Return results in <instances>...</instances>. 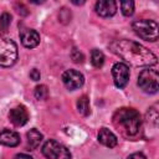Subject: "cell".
<instances>
[{
  "mask_svg": "<svg viewBox=\"0 0 159 159\" xmlns=\"http://www.w3.org/2000/svg\"><path fill=\"white\" fill-rule=\"evenodd\" d=\"M11 24V15L9 12H2L0 16V32H6Z\"/></svg>",
  "mask_w": 159,
  "mask_h": 159,
  "instance_id": "cell-18",
  "label": "cell"
},
{
  "mask_svg": "<svg viewBox=\"0 0 159 159\" xmlns=\"http://www.w3.org/2000/svg\"><path fill=\"white\" fill-rule=\"evenodd\" d=\"M58 20L62 24H68L71 21V11L67 7H62L58 12Z\"/></svg>",
  "mask_w": 159,
  "mask_h": 159,
  "instance_id": "cell-20",
  "label": "cell"
},
{
  "mask_svg": "<svg viewBox=\"0 0 159 159\" xmlns=\"http://www.w3.org/2000/svg\"><path fill=\"white\" fill-rule=\"evenodd\" d=\"M127 159H147V157H145L143 153H133V154H130Z\"/></svg>",
  "mask_w": 159,
  "mask_h": 159,
  "instance_id": "cell-24",
  "label": "cell"
},
{
  "mask_svg": "<svg viewBox=\"0 0 159 159\" xmlns=\"http://www.w3.org/2000/svg\"><path fill=\"white\" fill-rule=\"evenodd\" d=\"M20 40L26 48H34L40 43V34L34 29L25 27L20 30Z\"/></svg>",
  "mask_w": 159,
  "mask_h": 159,
  "instance_id": "cell-9",
  "label": "cell"
},
{
  "mask_svg": "<svg viewBox=\"0 0 159 159\" xmlns=\"http://www.w3.org/2000/svg\"><path fill=\"white\" fill-rule=\"evenodd\" d=\"M94 9L99 16L109 17L117 12V2L114 0H99L96 2Z\"/></svg>",
  "mask_w": 159,
  "mask_h": 159,
  "instance_id": "cell-11",
  "label": "cell"
},
{
  "mask_svg": "<svg viewBox=\"0 0 159 159\" xmlns=\"http://www.w3.org/2000/svg\"><path fill=\"white\" fill-rule=\"evenodd\" d=\"M120 10L124 16H132L134 12V2L133 1H120Z\"/></svg>",
  "mask_w": 159,
  "mask_h": 159,
  "instance_id": "cell-19",
  "label": "cell"
},
{
  "mask_svg": "<svg viewBox=\"0 0 159 159\" xmlns=\"http://www.w3.org/2000/svg\"><path fill=\"white\" fill-rule=\"evenodd\" d=\"M17 60L16 43L5 36L0 35V67H10Z\"/></svg>",
  "mask_w": 159,
  "mask_h": 159,
  "instance_id": "cell-4",
  "label": "cell"
},
{
  "mask_svg": "<svg viewBox=\"0 0 159 159\" xmlns=\"http://www.w3.org/2000/svg\"><path fill=\"white\" fill-rule=\"evenodd\" d=\"M132 29L134 30L135 35L145 41H157L159 37V26L154 20H135L132 24Z\"/></svg>",
  "mask_w": 159,
  "mask_h": 159,
  "instance_id": "cell-3",
  "label": "cell"
},
{
  "mask_svg": "<svg viewBox=\"0 0 159 159\" xmlns=\"http://www.w3.org/2000/svg\"><path fill=\"white\" fill-rule=\"evenodd\" d=\"M138 86L145 93H157L159 88V75L155 68H145L138 76Z\"/></svg>",
  "mask_w": 159,
  "mask_h": 159,
  "instance_id": "cell-5",
  "label": "cell"
},
{
  "mask_svg": "<svg viewBox=\"0 0 159 159\" xmlns=\"http://www.w3.org/2000/svg\"><path fill=\"white\" fill-rule=\"evenodd\" d=\"M0 144L6 147H16L20 144V135L10 129H4L0 132Z\"/></svg>",
  "mask_w": 159,
  "mask_h": 159,
  "instance_id": "cell-12",
  "label": "cell"
},
{
  "mask_svg": "<svg viewBox=\"0 0 159 159\" xmlns=\"http://www.w3.org/2000/svg\"><path fill=\"white\" fill-rule=\"evenodd\" d=\"M71 58H72L73 62H76V63H82L83 60H84V56H83L82 52H80V50H77L76 47H73L72 51H71Z\"/></svg>",
  "mask_w": 159,
  "mask_h": 159,
  "instance_id": "cell-21",
  "label": "cell"
},
{
  "mask_svg": "<svg viewBox=\"0 0 159 159\" xmlns=\"http://www.w3.org/2000/svg\"><path fill=\"white\" fill-rule=\"evenodd\" d=\"M62 82L66 86L67 89L75 91L83 86L84 77L83 75L77 70H67L62 73Z\"/></svg>",
  "mask_w": 159,
  "mask_h": 159,
  "instance_id": "cell-8",
  "label": "cell"
},
{
  "mask_svg": "<svg viewBox=\"0 0 159 159\" xmlns=\"http://www.w3.org/2000/svg\"><path fill=\"white\" fill-rule=\"evenodd\" d=\"M112 76L116 87L124 88L129 81V67L123 62H117L112 67Z\"/></svg>",
  "mask_w": 159,
  "mask_h": 159,
  "instance_id": "cell-7",
  "label": "cell"
},
{
  "mask_svg": "<svg viewBox=\"0 0 159 159\" xmlns=\"http://www.w3.org/2000/svg\"><path fill=\"white\" fill-rule=\"evenodd\" d=\"M113 53L134 67L154 66L158 62L157 56L143 45L132 40H116L109 45Z\"/></svg>",
  "mask_w": 159,
  "mask_h": 159,
  "instance_id": "cell-1",
  "label": "cell"
},
{
  "mask_svg": "<svg viewBox=\"0 0 159 159\" xmlns=\"http://www.w3.org/2000/svg\"><path fill=\"white\" fill-rule=\"evenodd\" d=\"M77 109H78L80 114H82V116H88L91 113L89 99H88L87 96H81L77 99Z\"/></svg>",
  "mask_w": 159,
  "mask_h": 159,
  "instance_id": "cell-15",
  "label": "cell"
},
{
  "mask_svg": "<svg viewBox=\"0 0 159 159\" xmlns=\"http://www.w3.org/2000/svg\"><path fill=\"white\" fill-rule=\"evenodd\" d=\"M91 63L96 68L102 67L103 63H104V55H103V52L97 50V48L92 50V52H91Z\"/></svg>",
  "mask_w": 159,
  "mask_h": 159,
  "instance_id": "cell-16",
  "label": "cell"
},
{
  "mask_svg": "<svg viewBox=\"0 0 159 159\" xmlns=\"http://www.w3.org/2000/svg\"><path fill=\"white\" fill-rule=\"evenodd\" d=\"M26 137H27V145L30 147V149H37L39 148V145H40V143L42 142V134L36 129V128H32V129H30L29 132H27V134H26Z\"/></svg>",
  "mask_w": 159,
  "mask_h": 159,
  "instance_id": "cell-14",
  "label": "cell"
},
{
  "mask_svg": "<svg viewBox=\"0 0 159 159\" xmlns=\"http://www.w3.org/2000/svg\"><path fill=\"white\" fill-rule=\"evenodd\" d=\"M9 119L16 127L25 125L27 123V120H29V112L24 106L14 107L9 112Z\"/></svg>",
  "mask_w": 159,
  "mask_h": 159,
  "instance_id": "cell-10",
  "label": "cell"
},
{
  "mask_svg": "<svg viewBox=\"0 0 159 159\" xmlns=\"http://www.w3.org/2000/svg\"><path fill=\"white\" fill-rule=\"evenodd\" d=\"M42 154L47 159H71L70 150L57 140L50 139L42 145Z\"/></svg>",
  "mask_w": 159,
  "mask_h": 159,
  "instance_id": "cell-6",
  "label": "cell"
},
{
  "mask_svg": "<svg viewBox=\"0 0 159 159\" xmlns=\"http://www.w3.org/2000/svg\"><path fill=\"white\" fill-rule=\"evenodd\" d=\"M14 159H34L32 157L27 155V154H24V153H20V154H16L14 157Z\"/></svg>",
  "mask_w": 159,
  "mask_h": 159,
  "instance_id": "cell-25",
  "label": "cell"
},
{
  "mask_svg": "<svg viewBox=\"0 0 159 159\" xmlns=\"http://www.w3.org/2000/svg\"><path fill=\"white\" fill-rule=\"evenodd\" d=\"M34 96L36 99L39 101H45L47 97H48V89L45 84H40L35 88V92H34Z\"/></svg>",
  "mask_w": 159,
  "mask_h": 159,
  "instance_id": "cell-17",
  "label": "cell"
},
{
  "mask_svg": "<svg viewBox=\"0 0 159 159\" xmlns=\"http://www.w3.org/2000/svg\"><path fill=\"white\" fill-rule=\"evenodd\" d=\"M30 77H31V80H32V81H39V80H40V77H41L40 71H39L37 68H32V70L30 71Z\"/></svg>",
  "mask_w": 159,
  "mask_h": 159,
  "instance_id": "cell-23",
  "label": "cell"
},
{
  "mask_svg": "<svg viewBox=\"0 0 159 159\" xmlns=\"http://www.w3.org/2000/svg\"><path fill=\"white\" fill-rule=\"evenodd\" d=\"M15 9H16L17 14H20V15H22V16L29 15V10H27V7H26L24 4H16V5H15Z\"/></svg>",
  "mask_w": 159,
  "mask_h": 159,
  "instance_id": "cell-22",
  "label": "cell"
},
{
  "mask_svg": "<svg viewBox=\"0 0 159 159\" xmlns=\"http://www.w3.org/2000/svg\"><path fill=\"white\" fill-rule=\"evenodd\" d=\"M113 123L127 135H135L139 132L142 118L138 111L133 108H119L113 114Z\"/></svg>",
  "mask_w": 159,
  "mask_h": 159,
  "instance_id": "cell-2",
  "label": "cell"
},
{
  "mask_svg": "<svg viewBox=\"0 0 159 159\" xmlns=\"http://www.w3.org/2000/svg\"><path fill=\"white\" fill-rule=\"evenodd\" d=\"M98 142L101 144H103L104 147H108V148H114L118 143L117 137L107 128H102L98 132Z\"/></svg>",
  "mask_w": 159,
  "mask_h": 159,
  "instance_id": "cell-13",
  "label": "cell"
}]
</instances>
